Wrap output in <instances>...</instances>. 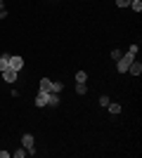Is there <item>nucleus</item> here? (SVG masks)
I'll return each instance as SVG.
<instances>
[{
	"instance_id": "f257e3e1",
	"label": "nucleus",
	"mask_w": 142,
	"mask_h": 158,
	"mask_svg": "<svg viewBox=\"0 0 142 158\" xmlns=\"http://www.w3.org/2000/svg\"><path fill=\"white\" fill-rule=\"evenodd\" d=\"M135 61V54L133 52H126V54H121V59H116V69H118V73H126L128 71V66Z\"/></svg>"
},
{
	"instance_id": "f03ea898",
	"label": "nucleus",
	"mask_w": 142,
	"mask_h": 158,
	"mask_svg": "<svg viewBox=\"0 0 142 158\" xmlns=\"http://www.w3.org/2000/svg\"><path fill=\"white\" fill-rule=\"evenodd\" d=\"M21 146H24V149H26L28 153H36V151H33V146H36V139H33V135L24 132V137H21Z\"/></svg>"
},
{
	"instance_id": "7ed1b4c3",
	"label": "nucleus",
	"mask_w": 142,
	"mask_h": 158,
	"mask_svg": "<svg viewBox=\"0 0 142 158\" xmlns=\"http://www.w3.org/2000/svg\"><path fill=\"white\" fill-rule=\"evenodd\" d=\"M10 69H12V71H21V69H24V57L12 54V57H10Z\"/></svg>"
},
{
	"instance_id": "20e7f679",
	"label": "nucleus",
	"mask_w": 142,
	"mask_h": 158,
	"mask_svg": "<svg viewBox=\"0 0 142 158\" xmlns=\"http://www.w3.org/2000/svg\"><path fill=\"white\" fill-rule=\"evenodd\" d=\"M17 76H19V71H12V69H5V71H2L5 83H14V80H17Z\"/></svg>"
},
{
	"instance_id": "39448f33",
	"label": "nucleus",
	"mask_w": 142,
	"mask_h": 158,
	"mask_svg": "<svg viewBox=\"0 0 142 158\" xmlns=\"http://www.w3.org/2000/svg\"><path fill=\"white\" fill-rule=\"evenodd\" d=\"M126 73H130V76H140V73H142V64H140V61H133Z\"/></svg>"
},
{
	"instance_id": "423d86ee",
	"label": "nucleus",
	"mask_w": 142,
	"mask_h": 158,
	"mask_svg": "<svg viewBox=\"0 0 142 158\" xmlns=\"http://www.w3.org/2000/svg\"><path fill=\"white\" fill-rule=\"evenodd\" d=\"M38 92H52V80H50V78H43V80H41V87H38Z\"/></svg>"
},
{
	"instance_id": "0eeeda50",
	"label": "nucleus",
	"mask_w": 142,
	"mask_h": 158,
	"mask_svg": "<svg viewBox=\"0 0 142 158\" xmlns=\"http://www.w3.org/2000/svg\"><path fill=\"white\" fill-rule=\"evenodd\" d=\"M47 94L50 92H38V97H36V106H38V109L47 106Z\"/></svg>"
},
{
	"instance_id": "6e6552de",
	"label": "nucleus",
	"mask_w": 142,
	"mask_h": 158,
	"mask_svg": "<svg viewBox=\"0 0 142 158\" xmlns=\"http://www.w3.org/2000/svg\"><path fill=\"white\" fill-rule=\"evenodd\" d=\"M47 106H59V94H54V92L47 94Z\"/></svg>"
},
{
	"instance_id": "1a4fd4ad",
	"label": "nucleus",
	"mask_w": 142,
	"mask_h": 158,
	"mask_svg": "<svg viewBox=\"0 0 142 158\" xmlns=\"http://www.w3.org/2000/svg\"><path fill=\"white\" fill-rule=\"evenodd\" d=\"M5 69H10V54H2V57H0V73L5 71Z\"/></svg>"
},
{
	"instance_id": "9d476101",
	"label": "nucleus",
	"mask_w": 142,
	"mask_h": 158,
	"mask_svg": "<svg viewBox=\"0 0 142 158\" xmlns=\"http://www.w3.org/2000/svg\"><path fill=\"white\" fill-rule=\"evenodd\" d=\"M130 10H133V12H140V10H142V0H130Z\"/></svg>"
},
{
	"instance_id": "9b49d317",
	"label": "nucleus",
	"mask_w": 142,
	"mask_h": 158,
	"mask_svg": "<svg viewBox=\"0 0 142 158\" xmlns=\"http://www.w3.org/2000/svg\"><path fill=\"white\" fill-rule=\"evenodd\" d=\"M85 80H88V73H85V71H78V73H76V83H85Z\"/></svg>"
},
{
	"instance_id": "f8f14e48",
	"label": "nucleus",
	"mask_w": 142,
	"mask_h": 158,
	"mask_svg": "<svg viewBox=\"0 0 142 158\" xmlns=\"http://www.w3.org/2000/svg\"><path fill=\"white\" fill-rule=\"evenodd\" d=\"M85 92H88L85 83H76V94H85Z\"/></svg>"
},
{
	"instance_id": "ddd939ff",
	"label": "nucleus",
	"mask_w": 142,
	"mask_h": 158,
	"mask_svg": "<svg viewBox=\"0 0 142 158\" xmlns=\"http://www.w3.org/2000/svg\"><path fill=\"white\" fill-rule=\"evenodd\" d=\"M107 109H109V113H114V116H116V113H121V106H118V104H111V102H109Z\"/></svg>"
},
{
	"instance_id": "4468645a",
	"label": "nucleus",
	"mask_w": 142,
	"mask_h": 158,
	"mask_svg": "<svg viewBox=\"0 0 142 158\" xmlns=\"http://www.w3.org/2000/svg\"><path fill=\"white\" fill-rule=\"evenodd\" d=\"M62 90H64V83H54V80H52V92H54V94H59Z\"/></svg>"
},
{
	"instance_id": "2eb2a0df",
	"label": "nucleus",
	"mask_w": 142,
	"mask_h": 158,
	"mask_svg": "<svg viewBox=\"0 0 142 158\" xmlns=\"http://www.w3.org/2000/svg\"><path fill=\"white\" fill-rule=\"evenodd\" d=\"M26 149H24V146H21V149H19V151H14V158H24V156H26Z\"/></svg>"
},
{
	"instance_id": "dca6fc26",
	"label": "nucleus",
	"mask_w": 142,
	"mask_h": 158,
	"mask_svg": "<svg viewBox=\"0 0 142 158\" xmlns=\"http://www.w3.org/2000/svg\"><path fill=\"white\" fill-rule=\"evenodd\" d=\"M100 106H109V97L107 94H100Z\"/></svg>"
},
{
	"instance_id": "f3484780",
	"label": "nucleus",
	"mask_w": 142,
	"mask_h": 158,
	"mask_svg": "<svg viewBox=\"0 0 142 158\" xmlns=\"http://www.w3.org/2000/svg\"><path fill=\"white\" fill-rule=\"evenodd\" d=\"M116 5H118V7H128L130 0H116Z\"/></svg>"
},
{
	"instance_id": "a211bd4d",
	"label": "nucleus",
	"mask_w": 142,
	"mask_h": 158,
	"mask_svg": "<svg viewBox=\"0 0 142 158\" xmlns=\"http://www.w3.org/2000/svg\"><path fill=\"white\" fill-rule=\"evenodd\" d=\"M121 54H123L121 50H114V52H111V57H114V59H121Z\"/></svg>"
},
{
	"instance_id": "6ab92c4d",
	"label": "nucleus",
	"mask_w": 142,
	"mask_h": 158,
	"mask_svg": "<svg viewBox=\"0 0 142 158\" xmlns=\"http://www.w3.org/2000/svg\"><path fill=\"white\" fill-rule=\"evenodd\" d=\"M0 158H10V151H0Z\"/></svg>"
},
{
	"instance_id": "aec40b11",
	"label": "nucleus",
	"mask_w": 142,
	"mask_h": 158,
	"mask_svg": "<svg viewBox=\"0 0 142 158\" xmlns=\"http://www.w3.org/2000/svg\"><path fill=\"white\" fill-rule=\"evenodd\" d=\"M0 10H2V2H0Z\"/></svg>"
},
{
	"instance_id": "412c9836",
	"label": "nucleus",
	"mask_w": 142,
	"mask_h": 158,
	"mask_svg": "<svg viewBox=\"0 0 142 158\" xmlns=\"http://www.w3.org/2000/svg\"><path fill=\"white\" fill-rule=\"evenodd\" d=\"M0 2H2V0H0Z\"/></svg>"
}]
</instances>
